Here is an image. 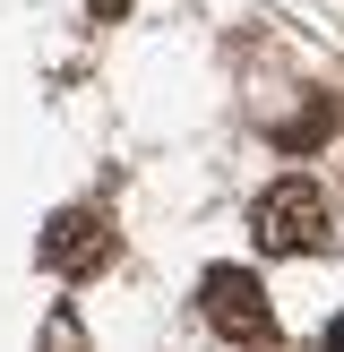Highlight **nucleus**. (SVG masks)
<instances>
[{"instance_id":"nucleus-1","label":"nucleus","mask_w":344,"mask_h":352,"mask_svg":"<svg viewBox=\"0 0 344 352\" xmlns=\"http://www.w3.org/2000/svg\"><path fill=\"white\" fill-rule=\"evenodd\" d=\"M250 232H258V250L267 258H310V250H327V198H319V181H275L267 198H258V215H250Z\"/></svg>"},{"instance_id":"nucleus-2","label":"nucleus","mask_w":344,"mask_h":352,"mask_svg":"<svg viewBox=\"0 0 344 352\" xmlns=\"http://www.w3.org/2000/svg\"><path fill=\"white\" fill-rule=\"evenodd\" d=\"M198 309H206V327H215L224 344H267V336H275L267 284L241 275V267H215V275H206V284H198Z\"/></svg>"},{"instance_id":"nucleus-3","label":"nucleus","mask_w":344,"mask_h":352,"mask_svg":"<svg viewBox=\"0 0 344 352\" xmlns=\"http://www.w3.org/2000/svg\"><path fill=\"white\" fill-rule=\"evenodd\" d=\"M103 258H112V232H103L95 206H69V215H52V232H43V267L86 275V267H103Z\"/></svg>"},{"instance_id":"nucleus-4","label":"nucleus","mask_w":344,"mask_h":352,"mask_svg":"<svg viewBox=\"0 0 344 352\" xmlns=\"http://www.w3.org/2000/svg\"><path fill=\"white\" fill-rule=\"evenodd\" d=\"M327 129H336V103H310L301 120H284V129H275V146H284V155H319Z\"/></svg>"},{"instance_id":"nucleus-5","label":"nucleus","mask_w":344,"mask_h":352,"mask_svg":"<svg viewBox=\"0 0 344 352\" xmlns=\"http://www.w3.org/2000/svg\"><path fill=\"white\" fill-rule=\"evenodd\" d=\"M86 9H95V17H120V9H129V0H86Z\"/></svg>"},{"instance_id":"nucleus-6","label":"nucleus","mask_w":344,"mask_h":352,"mask_svg":"<svg viewBox=\"0 0 344 352\" xmlns=\"http://www.w3.org/2000/svg\"><path fill=\"white\" fill-rule=\"evenodd\" d=\"M327 344H336V352H344V318H336V327H327Z\"/></svg>"}]
</instances>
